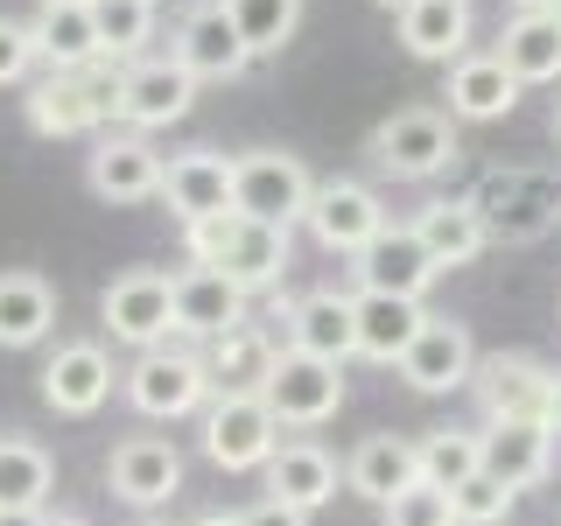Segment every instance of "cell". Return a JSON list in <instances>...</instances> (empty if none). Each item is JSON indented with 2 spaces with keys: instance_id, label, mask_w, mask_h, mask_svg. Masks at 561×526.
<instances>
[{
  "instance_id": "cell-1",
  "label": "cell",
  "mask_w": 561,
  "mask_h": 526,
  "mask_svg": "<svg viewBox=\"0 0 561 526\" xmlns=\"http://www.w3.org/2000/svg\"><path fill=\"white\" fill-rule=\"evenodd\" d=\"M183 245H190V267L225 274L245 295L274 288V281L288 274V232H280V225H260V218H239V210L183 225Z\"/></svg>"
},
{
  "instance_id": "cell-2",
  "label": "cell",
  "mask_w": 561,
  "mask_h": 526,
  "mask_svg": "<svg viewBox=\"0 0 561 526\" xmlns=\"http://www.w3.org/2000/svg\"><path fill=\"white\" fill-rule=\"evenodd\" d=\"M309 169L302 155H280V148H253V155H232V210L239 218H260V225H280L288 232L295 218H309Z\"/></svg>"
},
{
  "instance_id": "cell-3",
  "label": "cell",
  "mask_w": 561,
  "mask_h": 526,
  "mask_svg": "<svg viewBox=\"0 0 561 526\" xmlns=\"http://www.w3.org/2000/svg\"><path fill=\"white\" fill-rule=\"evenodd\" d=\"M127 400L148 421H183V414H204L210 408V373H204V351H175V344H154L119 373Z\"/></svg>"
},
{
  "instance_id": "cell-4",
  "label": "cell",
  "mask_w": 561,
  "mask_h": 526,
  "mask_svg": "<svg viewBox=\"0 0 561 526\" xmlns=\"http://www.w3.org/2000/svg\"><path fill=\"white\" fill-rule=\"evenodd\" d=\"M373 162L408 175V183H428L456 162V119L435 113V105H400L393 119L373 127Z\"/></svg>"
},
{
  "instance_id": "cell-5",
  "label": "cell",
  "mask_w": 561,
  "mask_h": 526,
  "mask_svg": "<svg viewBox=\"0 0 561 526\" xmlns=\"http://www.w3.org/2000/svg\"><path fill=\"white\" fill-rule=\"evenodd\" d=\"M260 400H267V414L280 428H323L344 408V365L309 358V351H280L267 386H260Z\"/></svg>"
},
{
  "instance_id": "cell-6",
  "label": "cell",
  "mask_w": 561,
  "mask_h": 526,
  "mask_svg": "<svg viewBox=\"0 0 561 526\" xmlns=\"http://www.w3.org/2000/svg\"><path fill=\"white\" fill-rule=\"evenodd\" d=\"M280 449V421L267 414L260 393H210L204 408V456L218 470H267Z\"/></svg>"
},
{
  "instance_id": "cell-7",
  "label": "cell",
  "mask_w": 561,
  "mask_h": 526,
  "mask_svg": "<svg viewBox=\"0 0 561 526\" xmlns=\"http://www.w3.org/2000/svg\"><path fill=\"white\" fill-rule=\"evenodd\" d=\"M99 323L134 351L169 344V330H175V274H154V267L119 274L113 288L99 295Z\"/></svg>"
},
{
  "instance_id": "cell-8",
  "label": "cell",
  "mask_w": 561,
  "mask_h": 526,
  "mask_svg": "<svg viewBox=\"0 0 561 526\" xmlns=\"http://www.w3.org/2000/svg\"><path fill=\"white\" fill-rule=\"evenodd\" d=\"M478 408H484V428L491 421H548L554 408V365L526 358V351H499V358H484L478 373Z\"/></svg>"
},
{
  "instance_id": "cell-9",
  "label": "cell",
  "mask_w": 561,
  "mask_h": 526,
  "mask_svg": "<svg viewBox=\"0 0 561 526\" xmlns=\"http://www.w3.org/2000/svg\"><path fill=\"white\" fill-rule=\"evenodd\" d=\"M309 232L323 253H351L358 260L365 245H373L386 232V204L373 197L365 183H351V175H337V183H316V197H309Z\"/></svg>"
},
{
  "instance_id": "cell-10",
  "label": "cell",
  "mask_w": 561,
  "mask_h": 526,
  "mask_svg": "<svg viewBox=\"0 0 561 526\" xmlns=\"http://www.w3.org/2000/svg\"><path fill=\"white\" fill-rule=\"evenodd\" d=\"M105 484H113V499H127L134 513H154V505H169L175 491H183V456H175V443H162V435H127V443L105 456Z\"/></svg>"
},
{
  "instance_id": "cell-11",
  "label": "cell",
  "mask_w": 561,
  "mask_h": 526,
  "mask_svg": "<svg viewBox=\"0 0 561 526\" xmlns=\"http://www.w3.org/2000/svg\"><path fill=\"white\" fill-rule=\"evenodd\" d=\"M162 204L175 210V225H204L232 210V155L218 148H190L162 162Z\"/></svg>"
},
{
  "instance_id": "cell-12",
  "label": "cell",
  "mask_w": 561,
  "mask_h": 526,
  "mask_svg": "<svg viewBox=\"0 0 561 526\" xmlns=\"http://www.w3.org/2000/svg\"><path fill=\"white\" fill-rule=\"evenodd\" d=\"M113 358H105V344L92 338H78V344H57L49 351V365H43V400L57 414L70 421H84V414H99L105 400H113Z\"/></svg>"
},
{
  "instance_id": "cell-13",
  "label": "cell",
  "mask_w": 561,
  "mask_h": 526,
  "mask_svg": "<svg viewBox=\"0 0 561 526\" xmlns=\"http://www.w3.org/2000/svg\"><path fill=\"white\" fill-rule=\"evenodd\" d=\"M470 373H478V344H470V330L449 323V316H428L421 338L400 351V379H408L414 393H456V386H470Z\"/></svg>"
},
{
  "instance_id": "cell-14",
  "label": "cell",
  "mask_w": 561,
  "mask_h": 526,
  "mask_svg": "<svg viewBox=\"0 0 561 526\" xmlns=\"http://www.w3.org/2000/svg\"><path fill=\"white\" fill-rule=\"evenodd\" d=\"M84 183L105 204H148L162 197V155L140 134H105L92 155H84Z\"/></svg>"
},
{
  "instance_id": "cell-15",
  "label": "cell",
  "mask_w": 561,
  "mask_h": 526,
  "mask_svg": "<svg viewBox=\"0 0 561 526\" xmlns=\"http://www.w3.org/2000/svg\"><path fill=\"white\" fill-rule=\"evenodd\" d=\"M175 64L190 70V78H239L245 64V43H239V28H232V14H225V0H197V8L175 22V49H169Z\"/></svg>"
},
{
  "instance_id": "cell-16",
  "label": "cell",
  "mask_w": 561,
  "mask_h": 526,
  "mask_svg": "<svg viewBox=\"0 0 561 526\" xmlns=\"http://www.w3.org/2000/svg\"><path fill=\"white\" fill-rule=\"evenodd\" d=\"M478 449H484V478L526 491L554 470V421H491V428H478Z\"/></svg>"
},
{
  "instance_id": "cell-17",
  "label": "cell",
  "mask_w": 561,
  "mask_h": 526,
  "mask_svg": "<svg viewBox=\"0 0 561 526\" xmlns=\"http://www.w3.org/2000/svg\"><path fill=\"white\" fill-rule=\"evenodd\" d=\"M190 99H197V78H190L175 57H140L127 64V92H119V119L127 127H175V119L190 113Z\"/></svg>"
},
{
  "instance_id": "cell-18",
  "label": "cell",
  "mask_w": 561,
  "mask_h": 526,
  "mask_svg": "<svg viewBox=\"0 0 561 526\" xmlns=\"http://www.w3.org/2000/svg\"><path fill=\"white\" fill-rule=\"evenodd\" d=\"M435 260H428V245L414 239V225H386V232L358 253V288H373V295H408V302H421V295L435 288Z\"/></svg>"
},
{
  "instance_id": "cell-19",
  "label": "cell",
  "mask_w": 561,
  "mask_h": 526,
  "mask_svg": "<svg viewBox=\"0 0 561 526\" xmlns=\"http://www.w3.org/2000/svg\"><path fill=\"white\" fill-rule=\"evenodd\" d=\"M414 239L428 245V260L449 274V267H470L491 245V225H484L478 197H435V204L414 210Z\"/></svg>"
},
{
  "instance_id": "cell-20",
  "label": "cell",
  "mask_w": 561,
  "mask_h": 526,
  "mask_svg": "<svg viewBox=\"0 0 561 526\" xmlns=\"http://www.w3.org/2000/svg\"><path fill=\"white\" fill-rule=\"evenodd\" d=\"M245 302L253 295L232 288L225 274H210V267H190V274H175V330L183 338H225V330H239L245 323Z\"/></svg>"
},
{
  "instance_id": "cell-21",
  "label": "cell",
  "mask_w": 561,
  "mask_h": 526,
  "mask_svg": "<svg viewBox=\"0 0 561 526\" xmlns=\"http://www.w3.org/2000/svg\"><path fill=\"white\" fill-rule=\"evenodd\" d=\"M267 499L295 505V513H316V505L337 499V456L323 443H280L267 456Z\"/></svg>"
},
{
  "instance_id": "cell-22",
  "label": "cell",
  "mask_w": 561,
  "mask_h": 526,
  "mask_svg": "<svg viewBox=\"0 0 561 526\" xmlns=\"http://www.w3.org/2000/svg\"><path fill=\"white\" fill-rule=\"evenodd\" d=\"M28 28H35V57H43L49 70H92L105 57L92 0H43V14H35Z\"/></svg>"
},
{
  "instance_id": "cell-23",
  "label": "cell",
  "mask_w": 561,
  "mask_h": 526,
  "mask_svg": "<svg viewBox=\"0 0 561 526\" xmlns=\"http://www.w3.org/2000/svg\"><path fill=\"white\" fill-rule=\"evenodd\" d=\"M351 323H358V358L400 365V351L421 338L428 309L408 302V295H373V288H358V295H351Z\"/></svg>"
},
{
  "instance_id": "cell-24",
  "label": "cell",
  "mask_w": 561,
  "mask_h": 526,
  "mask_svg": "<svg viewBox=\"0 0 561 526\" xmlns=\"http://www.w3.org/2000/svg\"><path fill=\"white\" fill-rule=\"evenodd\" d=\"M274 358H280V344H274V330H260V323H239V330H225V338H210V351H204L210 393H260L267 373H274Z\"/></svg>"
},
{
  "instance_id": "cell-25",
  "label": "cell",
  "mask_w": 561,
  "mask_h": 526,
  "mask_svg": "<svg viewBox=\"0 0 561 526\" xmlns=\"http://www.w3.org/2000/svg\"><path fill=\"white\" fill-rule=\"evenodd\" d=\"M288 351H309V358L344 365L358 351V323H351V295L337 288H316L288 309Z\"/></svg>"
},
{
  "instance_id": "cell-26",
  "label": "cell",
  "mask_w": 561,
  "mask_h": 526,
  "mask_svg": "<svg viewBox=\"0 0 561 526\" xmlns=\"http://www.w3.org/2000/svg\"><path fill=\"white\" fill-rule=\"evenodd\" d=\"M57 330V288L28 267H0V351H28Z\"/></svg>"
},
{
  "instance_id": "cell-27",
  "label": "cell",
  "mask_w": 561,
  "mask_h": 526,
  "mask_svg": "<svg viewBox=\"0 0 561 526\" xmlns=\"http://www.w3.org/2000/svg\"><path fill=\"white\" fill-rule=\"evenodd\" d=\"M443 99H449V119H505L519 105V78L499 64V49L491 57H456Z\"/></svg>"
},
{
  "instance_id": "cell-28",
  "label": "cell",
  "mask_w": 561,
  "mask_h": 526,
  "mask_svg": "<svg viewBox=\"0 0 561 526\" xmlns=\"http://www.w3.org/2000/svg\"><path fill=\"white\" fill-rule=\"evenodd\" d=\"M408 484H421V456L414 443H400V435H365L358 449H351V464H344V491H358V499H400Z\"/></svg>"
},
{
  "instance_id": "cell-29",
  "label": "cell",
  "mask_w": 561,
  "mask_h": 526,
  "mask_svg": "<svg viewBox=\"0 0 561 526\" xmlns=\"http://www.w3.org/2000/svg\"><path fill=\"white\" fill-rule=\"evenodd\" d=\"M470 0H414L408 14H400V49L421 64H456L470 57Z\"/></svg>"
},
{
  "instance_id": "cell-30",
  "label": "cell",
  "mask_w": 561,
  "mask_h": 526,
  "mask_svg": "<svg viewBox=\"0 0 561 526\" xmlns=\"http://www.w3.org/2000/svg\"><path fill=\"white\" fill-rule=\"evenodd\" d=\"M499 64L519 84H554L561 78V22L554 14H513L499 28Z\"/></svg>"
},
{
  "instance_id": "cell-31",
  "label": "cell",
  "mask_w": 561,
  "mask_h": 526,
  "mask_svg": "<svg viewBox=\"0 0 561 526\" xmlns=\"http://www.w3.org/2000/svg\"><path fill=\"white\" fill-rule=\"evenodd\" d=\"M49 484H57L49 449L28 435H0V513H49Z\"/></svg>"
},
{
  "instance_id": "cell-32",
  "label": "cell",
  "mask_w": 561,
  "mask_h": 526,
  "mask_svg": "<svg viewBox=\"0 0 561 526\" xmlns=\"http://www.w3.org/2000/svg\"><path fill=\"white\" fill-rule=\"evenodd\" d=\"M28 127L49 134V140H70V134H92L99 113L84 99V78L78 70H49L43 84H28Z\"/></svg>"
},
{
  "instance_id": "cell-33",
  "label": "cell",
  "mask_w": 561,
  "mask_h": 526,
  "mask_svg": "<svg viewBox=\"0 0 561 526\" xmlns=\"http://www.w3.org/2000/svg\"><path fill=\"white\" fill-rule=\"evenodd\" d=\"M421 456V484H435V491H463L470 478L484 470V449H478V428H435V435H421L414 443Z\"/></svg>"
},
{
  "instance_id": "cell-34",
  "label": "cell",
  "mask_w": 561,
  "mask_h": 526,
  "mask_svg": "<svg viewBox=\"0 0 561 526\" xmlns=\"http://www.w3.org/2000/svg\"><path fill=\"white\" fill-rule=\"evenodd\" d=\"M225 14H232L245 57H274V49H288L295 28H302V0H225Z\"/></svg>"
},
{
  "instance_id": "cell-35",
  "label": "cell",
  "mask_w": 561,
  "mask_h": 526,
  "mask_svg": "<svg viewBox=\"0 0 561 526\" xmlns=\"http://www.w3.org/2000/svg\"><path fill=\"white\" fill-rule=\"evenodd\" d=\"M99 43L113 64H140V49L154 43V0H92Z\"/></svg>"
},
{
  "instance_id": "cell-36",
  "label": "cell",
  "mask_w": 561,
  "mask_h": 526,
  "mask_svg": "<svg viewBox=\"0 0 561 526\" xmlns=\"http://www.w3.org/2000/svg\"><path fill=\"white\" fill-rule=\"evenodd\" d=\"M513 505H519V491H505L499 478L478 470V478L449 499V513H456V526H499V519H513Z\"/></svg>"
},
{
  "instance_id": "cell-37",
  "label": "cell",
  "mask_w": 561,
  "mask_h": 526,
  "mask_svg": "<svg viewBox=\"0 0 561 526\" xmlns=\"http://www.w3.org/2000/svg\"><path fill=\"white\" fill-rule=\"evenodd\" d=\"M379 526H456L449 491H435V484H408L400 499H386V505H379Z\"/></svg>"
},
{
  "instance_id": "cell-38",
  "label": "cell",
  "mask_w": 561,
  "mask_h": 526,
  "mask_svg": "<svg viewBox=\"0 0 561 526\" xmlns=\"http://www.w3.org/2000/svg\"><path fill=\"white\" fill-rule=\"evenodd\" d=\"M28 64H35V28L0 14V84H22Z\"/></svg>"
},
{
  "instance_id": "cell-39",
  "label": "cell",
  "mask_w": 561,
  "mask_h": 526,
  "mask_svg": "<svg viewBox=\"0 0 561 526\" xmlns=\"http://www.w3.org/2000/svg\"><path fill=\"white\" fill-rule=\"evenodd\" d=\"M239 526H309V513H295V505H274V499H260L253 513H239Z\"/></svg>"
},
{
  "instance_id": "cell-40",
  "label": "cell",
  "mask_w": 561,
  "mask_h": 526,
  "mask_svg": "<svg viewBox=\"0 0 561 526\" xmlns=\"http://www.w3.org/2000/svg\"><path fill=\"white\" fill-rule=\"evenodd\" d=\"M0 526H49V513H0Z\"/></svg>"
},
{
  "instance_id": "cell-41",
  "label": "cell",
  "mask_w": 561,
  "mask_h": 526,
  "mask_svg": "<svg viewBox=\"0 0 561 526\" xmlns=\"http://www.w3.org/2000/svg\"><path fill=\"white\" fill-rule=\"evenodd\" d=\"M513 8H519V14H548L554 0H513Z\"/></svg>"
},
{
  "instance_id": "cell-42",
  "label": "cell",
  "mask_w": 561,
  "mask_h": 526,
  "mask_svg": "<svg viewBox=\"0 0 561 526\" xmlns=\"http://www.w3.org/2000/svg\"><path fill=\"white\" fill-rule=\"evenodd\" d=\"M548 421H554V435H561V373H554V408H548Z\"/></svg>"
},
{
  "instance_id": "cell-43",
  "label": "cell",
  "mask_w": 561,
  "mask_h": 526,
  "mask_svg": "<svg viewBox=\"0 0 561 526\" xmlns=\"http://www.w3.org/2000/svg\"><path fill=\"white\" fill-rule=\"evenodd\" d=\"M197 526H239V519H232V513H210V519H197Z\"/></svg>"
},
{
  "instance_id": "cell-44",
  "label": "cell",
  "mask_w": 561,
  "mask_h": 526,
  "mask_svg": "<svg viewBox=\"0 0 561 526\" xmlns=\"http://www.w3.org/2000/svg\"><path fill=\"white\" fill-rule=\"evenodd\" d=\"M373 8H393V14H408V8H414V0H373Z\"/></svg>"
},
{
  "instance_id": "cell-45",
  "label": "cell",
  "mask_w": 561,
  "mask_h": 526,
  "mask_svg": "<svg viewBox=\"0 0 561 526\" xmlns=\"http://www.w3.org/2000/svg\"><path fill=\"white\" fill-rule=\"evenodd\" d=\"M49 526H84V519H70V513H49Z\"/></svg>"
},
{
  "instance_id": "cell-46",
  "label": "cell",
  "mask_w": 561,
  "mask_h": 526,
  "mask_svg": "<svg viewBox=\"0 0 561 526\" xmlns=\"http://www.w3.org/2000/svg\"><path fill=\"white\" fill-rule=\"evenodd\" d=\"M554 140H561V105H554Z\"/></svg>"
},
{
  "instance_id": "cell-47",
  "label": "cell",
  "mask_w": 561,
  "mask_h": 526,
  "mask_svg": "<svg viewBox=\"0 0 561 526\" xmlns=\"http://www.w3.org/2000/svg\"><path fill=\"white\" fill-rule=\"evenodd\" d=\"M548 14H554V22H561V0H554V8H548Z\"/></svg>"
}]
</instances>
